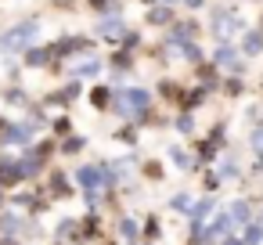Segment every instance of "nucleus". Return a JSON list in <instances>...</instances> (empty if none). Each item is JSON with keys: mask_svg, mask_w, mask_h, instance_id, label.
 I'll list each match as a JSON object with an SVG mask.
<instances>
[{"mask_svg": "<svg viewBox=\"0 0 263 245\" xmlns=\"http://www.w3.org/2000/svg\"><path fill=\"white\" fill-rule=\"evenodd\" d=\"M80 180H83V184H98V170H83Z\"/></svg>", "mask_w": 263, "mask_h": 245, "instance_id": "obj_3", "label": "nucleus"}, {"mask_svg": "<svg viewBox=\"0 0 263 245\" xmlns=\"http://www.w3.org/2000/svg\"><path fill=\"white\" fill-rule=\"evenodd\" d=\"M36 36V22H25V25H14V33L0 36V47H22V43H29Z\"/></svg>", "mask_w": 263, "mask_h": 245, "instance_id": "obj_1", "label": "nucleus"}, {"mask_svg": "<svg viewBox=\"0 0 263 245\" xmlns=\"http://www.w3.org/2000/svg\"><path fill=\"white\" fill-rule=\"evenodd\" d=\"M101 33H105V36H119V33H123V22H105Z\"/></svg>", "mask_w": 263, "mask_h": 245, "instance_id": "obj_2", "label": "nucleus"}]
</instances>
